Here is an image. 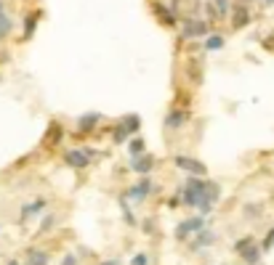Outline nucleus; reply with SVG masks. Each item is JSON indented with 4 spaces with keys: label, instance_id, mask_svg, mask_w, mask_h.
<instances>
[{
    "label": "nucleus",
    "instance_id": "412c9836",
    "mask_svg": "<svg viewBox=\"0 0 274 265\" xmlns=\"http://www.w3.org/2000/svg\"><path fill=\"white\" fill-rule=\"evenodd\" d=\"M120 210H123V217H125V223H128V226H136L133 210H131V205H128V199H123V196H120Z\"/></svg>",
    "mask_w": 274,
    "mask_h": 265
},
{
    "label": "nucleus",
    "instance_id": "9d476101",
    "mask_svg": "<svg viewBox=\"0 0 274 265\" xmlns=\"http://www.w3.org/2000/svg\"><path fill=\"white\" fill-rule=\"evenodd\" d=\"M99 122H101V114L99 112H88V114H80L78 119V133H94L99 128Z\"/></svg>",
    "mask_w": 274,
    "mask_h": 265
},
{
    "label": "nucleus",
    "instance_id": "6ab92c4d",
    "mask_svg": "<svg viewBox=\"0 0 274 265\" xmlns=\"http://www.w3.org/2000/svg\"><path fill=\"white\" fill-rule=\"evenodd\" d=\"M62 138H64V130H62V125H51V130H48V138H45V141H48L51 146L53 144H59V141H62Z\"/></svg>",
    "mask_w": 274,
    "mask_h": 265
},
{
    "label": "nucleus",
    "instance_id": "9b49d317",
    "mask_svg": "<svg viewBox=\"0 0 274 265\" xmlns=\"http://www.w3.org/2000/svg\"><path fill=\"white\" fill-rule=\"evenodd\" d=\"M248 22H250V8L242 6V3L234 6V8H232V27H234V29H242Z\"/></svg>",
    "mask_w": 274,
    "mask_h": 265
},
{
    "label": "nucleus",
    "instance_id": "423d86ee",
    "mask_svg": "<svg viewBox=\"0 0 274 265\" xmlns=\"http://www.w3.org/2000/svg\"><path fill=\"white\" fill-rule=\"evenodd\" d=\"M131 170H133V173H139L141 178H147L152 170H155V157H152V154H141V157H133V159H131Z\"/></svg>",
    "mask_w": 274,
    "mask_h": 265
},
{
    "label": "nucleus",
    "instance_id": "f8f14e48",
    "mask_svg": "<svg viewBox=\"0 0 274 265\" xmlns=\"http://www.w3.org/2000/svg\"><path fill=\"white\" fill-rule=\"evenodd\" d=\"M45 205H48L45 199H35V201H29V205H24V207H22V223L29 220L32 215H40V212L45 210Z\"/></svg>",
    "mask_w": 274,
    "mask_h": 265
},
{
    "label": "nucleus",
    "instance_id": "7c9ffc66",
    "mask_svg": "<svg viewBox=\"0 0 274 265\" xmlns=\"http://www.w3.org/2000/svg\"><path fill=\"white\" fill-rule=\"evenodd\" d=\"M141 228H144V233H155V220H152V217H147V220L141 223Z\"/></svg>",
    "mask_w": 274,
    "mask_h": 265
},
{
    "label": "nucleus",
    "instance_id": "4c0bfd02",
    "mask_svg": "<svg viewBox=\"0 0 274 265\" xmlns=\"http://www.w3.org/2000/svg\"><path fill=\"white\" fill-rule=\"evenodd\" d=\"M266 3H269V6H271V3H274V0H266Z\"/></svg>",
    "mask_w": 274,
    "mask_h": 265
},
{
    "label": "nucleus",
    "instance_id": "473e14b6",
    "mask_svg": "<svg viewBox=\"0 0 274 265\" xmlns=\"http://www.w3.org/2000/svg\"><path fill=\"white\" fill-rule=\"evenodd\" d=\"M168 207H171V210L181 207V196H178V194H176V196H171V201H168Z\"/></svg>",
    "mask_w": 274,
    "mask_h": 265
},
{
    "label": "nucleus",
    "instance_id": "bb28decb",
    "mask_svg": "<svg viewBox=\"0 0 274 265\" xmlns=\"http://www.w3.org/2000/svg\"><path fill=\"white\" fill-rule=\"evenodd\" d=\"M245 217H261V212H264V207L261 205H245Z\"/></svg>",
    "mask_w": 274,
    "mask_h": 265
},
{
    "label": "nucleus",
    "instance_id": "c9c22d12",
    "mask_svg": "<svg viewBox=\"0 0 274 265\" xmlns=\"http://www.w3.org/2000/svg\"><path fill=\"white\" fill-rule=\"evenodd\" d=\"M8 265H19V260H8Z\"/></svg>",
    "mask_w": 274,
    "mask_h": 265
},
{
    "label": "nucleus",
    "instance_id": "2f4dec72",
    "mask_svg": "<svg viewBox=\"0 0 274 265\" xmlns=\"http://www.w3.org/2000/svg\"><path fill=\"white\" fill-rule=\"evenodd\" d=\"M62 265H80V262H78V255H72V252H69V255H64Z\"/></svg>",
    "mask_w": 274,
    "mask_h": 265
},
{
    "label": "nucleus",
    "instance_id": "c85d7f7f",
    "mask_svg": "<svg viewBox=\"0 0 274 265\" xmlns=\"http://www.w3.org/2000/svg\"><path fill=\"white\" fill-rule=\"evenodd\" d=\"M131 265H152V260H149V255H147V252H139V255H133Z\"/></svg>",
    "mask_w": 274,
    "mask_h": 265
},
{
    "label": "nucleus",
    "instance_id": "f704fd0d",
    "mask_svg": "<svg viewBox=\"0 0 274 265\" xmlns=\"http://www.w3.org/2000/svg\"><path fill=\"white\" fill-rule=\"evenodd\" d=\"M181 3H184V0H173V3H171V8H173V11H176V8H178V6H181Z\"/></svg>",
    "mask_w": 274,
    "mask_h": 265
},
{
    "label": "nucleus",
    "instance_id": "4468645a",
    "mask_svg": "<svg viewBox=\"0 0 274 265\" xmlns=\"http://www.w3.org/2000/svg\"><path fill=\"white\" fill-rule=\"evenodd\" d=\"M155 13H157V19H160L162 24H168V27H173V24H176V13H173V8H171V6L157 3V6H155Z\"/></svg>",
    "mask_w": 274,
    "mask_h": 265
},
{
    "label": "nucleus",
    "instance_id": "0eeeda50",
    "mask_svg": "<svg viewBox=\"0 0 274 265\" xmlns=\"http://www.w3.org/2000/svg\"><path fill=\"white\" fill-rule=\"evenodd\" d=\"M64 162L72 167V170H85L90 165V157L85 154V149H72L64 154Z\"/></svg>",
    "mask_w": 274,
    "mask_h": 265
},
{
    "label": "nucleus",
    "instance_id": "cd10ccee",
    "mask_svg": "<svg viewBox=\"0 0 274 265\" xmlns=\"http://www.w3.org/2000/svg\"><path fill=\"white\" fill-rule=\"evenodd\" d=\"M53 226H56V217H53V215H45V217H43V223H40V228H38V231H40V233H45V231H51Z\"/></svg>",
    "mask_w": 274,
    "mask_h": 265
},
{
    "label": "nucleus",
    "instance_id": "1a4fd4ad",
    "mask_svg": "<svg viewBox=\"0 0 274 265\" xmlns=\"http://www.w3.org/2000/svg\"><path fill=\"white\" fill-rule=\"evenodd\" d=\"M213 244H216V233H213L210 228H203L200 233H194V241L189 244V249H192V252H200V249L213 247Z\"/></svg>",
    "mask_w": 274,
    "mask_h": 265
},
{
    "label": "nucleus",
    "instance_id": "58836bf2",
    "mask_svg": "<svg viewBox=\"0 0 274 265\" xmlns=\"http://www.w3.org/2000/svg\"><path fill=\"white\" fill-rule=\"evenodd\" d=\"M245 3H248V0H242V6H245Z\"/></svg>",
    "mask_w": 274,
    "mask_h": 265
},
{
    "label": "nucleus",
    "instance_id": "72a5a7b5",
    "mask_svg": "<svg viewBox=\"0 0 274 265\" xmlns=\"http://www.w3.org/2000/svg\"><path fill=\"white\" fill-rule=\"evenodd\" d=\"M99 265H120V260H101Z\"/></svg>",
    "mask_w": 274,
    "mask_h": 265
},
{
    "label": "nucleus",
    "instance_id": "a211bd4d",
    "mask_svg": "<svg viewBox=\"0 0 274 265\" xmlns=\"http://www.w3.org/2000/svg\"><path fill=\"white\" fill-rule=\"evenodd\" d=\"M221 48H224V37L216 35V32H210L205 37V51H221Z\"/></svg>",
    "mask_w": 274,
    "mask_h": 265
},
{
    "label": "nucleus",
    "instance_id": "dca6fc26",
    "mask_svg": "<svg viewBox=\"0 0 274 265\" xmlns=\"http://www.w3.org/2000/svg\"><path fill=\"white\" fill-rule=\"evenodd\" d=\"M128 154H131V159H133V157H141V154H147V144H144V138H141V135H136L133 141L128 144Z\"/></svg>",
    "mask_w": 274,
    "mask_h": 265
},
{
    "label": "nucleus",
    "instance_id": "aec40b11",
    "mask_svg": "<svg viewBox=\"0 0 274 265\" xmlns=\"http://www.w3.org/2000/svg\"><path fill=\"white\" fill-rule=\"evenodd\" d=\"M38 19H40V13H29V16L24 19V37H32L35 27H38Z\"/></svg>",
    "mask_w": 274,
    "mask_h": 265
},
{
    "label": "nucleus",
    "instance_id": "f257e3e1",
    "mask_svg": "<svg viewBox=\"0 0 274 265\" xmlns=\"http://www.w3.org/2000/svg\"><path fill=\"white\" fill-rule=\"evenodd\" d=\"M205 183H208V178H187V183L181 186V191H178L181 205L184 207H197L200 205V199L205 194Z\"/></svg>",
    "mask_w": 274,
    "mask_h": 265
},
{
    "label": "nucleus",
    "instance_id": "5701e85b",
    "mask_svg": "<svg viewBox=\"0 0 274 265\" xmlns=\"http://www.w3.org/2000/svg\"><path fill=\"white\" fill-rule=\"evenodd\" d=\"M253 244H255V239H253V236H242V239H237V241H234V247H232V249H234L237 255H242V252H245L248 247H253Z\"/></svg>",
    "mask_w": 274,
    "mask_h": 265
},
{
    "label": "nucleus",
    "instance_id": "4be33fe9",
    "mask_svg": "<svg viewBox=\"0 0 274 265\" xmlns=\"http://www.w3.org/2000/svg\"><path fill=\"white\" fill-rule=\"evenodd\" d=\"M210 3H213V8L218 11V19H224V16H229V13H232L229 0H210Z\"/></svg>",
    "mask_w": 274,
    "mask_h": 265
},
{
    "label": "nucleus",
    "instance_id": "20e7f679",
    "mask_svg": "<svg viewBox=\"0 0 274 265\" xmlns=\"http://www.w3.org/2000/svg\"><path fill=\"white\" fill-rule=\"evenodd\" d=\"M181 35H184L187 40H194V37H208V35H210V24L189 16V19H184V29H181Z\"/></svg>",
    "mask_w": 274,
    "mask_h": 265
},
{
    "label": "nucleus",
    "instance_id": "f03ea898",
    "mask_svg": "<svg viewBox=\"0 0 274 265\" xmlns=\"http://www.w3.org/2000/svg\"><path fill=\"white\" fill-rule=\"evenodd\" d=\"M173 162H176V167H178V170H184V173H187L189 178H203V175H208V167H205L200 159L187 157V154H176Z\"/></svg>",
    "mask_w": 274,
    "mask_h": 265
},
{
    "label": "nucleus",
    "instance_id": "e433bc0d",
    "mask_svg": "<svg viewBox=\"0 0 274 265\" xmlns=\"http://www.w3.org/2000/svg\"><path fill=\"white\" fill-rule=\"evenodd\" d=\"M0 13H3V3H0Z\"/></svg>",
    "mask_w": 274,
    "mask_h": 265
},
{
    "label": "nucleus",
    "instance_id": "b1692460",
    "mask_svg": "<svg viewBox=\"0 0 274 265\" xmlns=\"http://www.w3.org/2000/svg\"><path fill=\"white\" fill-rule=\"evenodd\" d=\"M11 27H13V22L6 16V13H0V40L11 35Z\"/></svg>",
    "mask_w": 274,
    "mask_h": 265
},
{
    "label": "nucleus",
    "instance_id": "c756f323",
    "mask_svg": "<svg viewBox=\"0 0 274 265\" xmlns=\"http://www.w3.org/2000/svg\"><path fill=\"white\" fill-rule=\"evenodd\" d=\"M205 13H208V19H210V22H218V11L213 8V3H205Z\"/></svg>",
    "mask_w": 274,
    "mask_h": 265
},
{
    "label": "nucleus",
    "instance_id": "7ed1b4c3",
    "mask_svg": "<svg viewBox=\"0 0 274 265\" xmlns=\"http://www.w3.org/2000/svg\"><path fill=\"white\" fill-rule=\"evenodd\" d=\"M205 228V217L200 215V217H187V220H181L178 226H176V239L178 241H187L189 236H194V233H200Z\"/></svg>",
    "mask_w": 274,
    "mask_h": 265
},
{
    "label": "nucleus",
    "instance_id": "ddd939ff",
    "mask_svg": "<svg viewBox=\"0 0 274 265\" xmlns=\"http://www.w3.org/2000/svg\"><path fill=\"white\" fill-rule=\"evenodd\" d=\"M261 255H264V252H261V247L253 244V247H248L240 257H242V262H245V265H261Z\"/></svg>",
    "mask_w": 274,
    "mask_h": 265
},
{
    "label": "nucleus",
    "instance_id": "39448f33",
    "mask_svg": "<svg viewBox=\"0 0 274 265\" xmlns=\"http://www.w3.org/2000/svg\"><path fill=\"white\" fill-rule=\"evenodd\" d=\"M155 191V183H152V178L147 175V178H141L136 186H131L128 189V194H125V199H133V201H144V199H149V194Z\"/></svg>",
    "mask_w": 274,
    "mask_h": 265
},
{
    "label": "nucleus",
    "instance_id": "6e6552de",
    "mask_svg": "<svg viewBox=\"0 0 274 265\" xmlns=\"http://www.w3.org/2000/svg\"><path fill=\"white\" fill-rule=\"evenodd\" d=\"M187 122H189V112H187V109H171V112L165 114V128H168V130H178V128H184Z\"/></svg>",
    "mask_w": 274,
    "mask_h": 265
},
{
    "label": "nucleus",
    "instance_id": "f3484780",
    "mask_svg": "<svg viewBox=\"0 0 274 265\" xmlns=\"http://www.w3.org/2000/svg\"><path fill=\"white\" fill-rule=\"evenodd\" d=\"M120 125L133 135V133H139V128H141V119H139V114H125L123 119H120Z\"/></svg>",
    "mask_w": 274,
    "mask_h": 265
},
{
    "label": "nucleus",
    "instance_id": "ea45409f",
    "mask_svg": "<svg viewBox=\"0 0 274 265\" xmlns=\"http://www.w3.org/2000/svg\"><path fill=\"white\" fill-rule=\"evenodd\" d=\"M261 265H264V262H261Z\"/></svg>",
    "mask_w": 274,
    "mask_h": 265
},
{
    "label": "nucleus",
    "instance_id": "2eb2a0df",
    "mask_svg": "<svg viewBox=\"0 0 274 265\" xmlns=\"http://www.w3.org/2000/svg\"><path fill=\"white\" fill-rule=\"evenodd\" d=\"M27 265H48V252L43 249H27Z\"/></svg>",
    "mask_w": 274,
    "mask_h": 265
},
{
    "label": "nucleus",
    "instance_id": "a878e982",
    "mask_svg": "<svg viewBox=\"0 0 274 265\" xmlns=\"http://www.w3.org/2000/svg\"><path fill=\"white\" fill-rule=\"evenodd\" d=\"M258 247H261V252H271V249H274V228H269V231H266L264 241L258 244Z\"/></svg>",
    "mask_w": 274,
    "mask_h": 265
},
{
    "label": "nucleus",
    "instance_id": "393cba45",
    "mask_svg": "<svg viewBox=\"0 0 274 265\" xmlns=\"http://www.w3.org/2000/svg\"><path fill=\"white\" fill-rule=\"evenodd\" d=\"M128 135H131V133L123 128V125H117V128L112 130V141H115V144H125V141H128Z\"/></svg>",
    "mask_w": 274,
    "mask_h": 265
}]
</instances>
